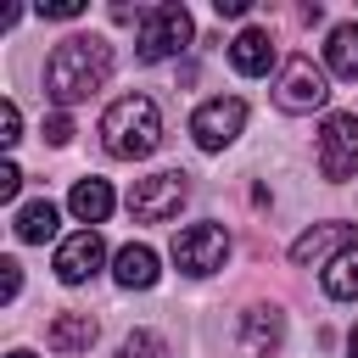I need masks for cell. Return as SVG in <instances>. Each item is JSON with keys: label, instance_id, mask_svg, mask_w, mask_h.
Here are the masks:
<instances>
[{"label": "cell", "instance_id": "obj_1", "mask_svg": "<svg viewBox=\"0 0 358 358\" xmlns=\"http://www.w3.org/2000/svg\"><path fill=\"white\" fill-rule=\"evenodd\" d=\"M106 78H112V45H106L101 34H67V39L45 56V95H50L56 106L90 101Z\"/></svg>", "mask_w": 358, "mask_h": 358}, {"label": "cell", "instance_id": "obj_2", "mask_svg": "<svg viewBox=\"0 0 358 358\" xmlns=\"http://www.w3.org/2000/svg\"><path fill=\"white\" fill-rule=\"evenodd\" d=\"M157 140H162V112H157L151 95H123V101L106 106V117H101V145H106V157L140 162V157L157 151Z\"/></svg>", "mask_w": 358, "mask_h": 358}, {"label": "cell", "instance_id": "obj_3", "mask_svg": "<svg viewBox=\"0 0 358 358\" xmlns=\"http://www.w3.org/2000/svg\"><path fill=\"white\" fill-rule=\"evenodd\" d=\"M190 11L179 6V0H162V6H151L145 17H140V62H168V56H179L185 45H190Z\"/></svg>", "mask_w": 358, "mask_h": 358}, {"label": "cell", "instance_id": "obj_4", "mask_svg": "<svg viewBox=\"0 0 358 358\" xmlns=\"http://www.w3.org/2000/svg\"><path fill=\"white\" fill-rule=\"evenodd\" d=\"M224 257H229V229H224V224H190V229L173 235V268L190 274V280L218 274Z\"/></svg>", "mask_w": 358, "mask_h": 358}, {"label": "cell", "instance_id": "obj_5", "mask_svg": "<svg viewBox=\"0 0 358 358\" xmlns=\"http://www.w3.org/2000/svg\"><path fill=\"white\" fill-rule=\"evenodd\" d=\"M185 196H190L185 173H179V168H162V173L134 179V190H129V213H134L140 224H168V218L185 207Z\"/></svg>", "mask_w": 358, "mask_h": 358}, {"label": "cell", "instance_id": "obj_6", "mask_svg": "<svg viewBox=\"0 0 358 358\" xmlns=\"http://www.w3.org/2000/svg\"><path fill=\"white\" fill-rule=\"evenodd\" d=\"M330 101V78L324 67H313V56H291L280 67V84H274V106L280 112H313Z\"/></svg>", "mask_w": 358, "mask_h": 358}, {"label": "cell", "instance_id": "obj_7", "mask_svg": "<svg viewBox=\"0 0 358 358\" xmlns=\"http://www.w3.org/2000/svg\"><path fill=\"white\" fill-rule=\"evenodd\" d=\"M319 173L324 179H352L358 173V117L352 112H330L319 129Z\"/></svg>", "mask_w": 358, "mask_h": 358}, {"label": "cell", "instance_id": "obj_8", "mask_svg": "<svg viewBox=\"0 0 358 358\" xmlns=\"http://www.w3.org/2000/svg\"><path fill=\"white\" fill-rule=\"evenodd\" d=\"M241 129H246V101H235V95L201 101V106H196V117H190V134H196V145H201V151H224V145H235V140H241Z\"/></svg>", "mask_w": 358, "mask_h": 358}, {"label": "cell", "instance_id": "obj_9", "mask_svg": "<svg viewBox=\"0 0 358 358\" xmlns=\"http://www.w3.org/2000/svg\"><path fill=\"white\" fill-rule=\"evenodd\" d=\"M101 263H106V241H101L95 229H78V235H67V241L56 246V280H62V285L95 280Z\"/></svg>", "mask_w": 358, "mask_h": 358}, {"label": "cell", "instance_id": "obj_10", "mask_svg": "<svg viewBox=\"0 0 358 358\" xmlns=\"http://www.w3.org/2000/svg\"><path fill=\"white\" fill-rule=\"evenodd\" d=\"M358 235H352V224H313L308 235H296L291 241V263L296 268H308V263H324V257H336V252H347Z\"/></svg>", "mask_w": 358, "mask_h": 358}, {"label": "cell", "instance_id": "obj_11", "mask_svg": "<svg viewBox=\"0 0 358 358\" xmlns=\"http://www.w3.org/2000/svg\"><path fill=\"white\" fill-rule=\"evenodd\" d=\"M229 67L246 73V78H263V73L274 67V34H268V28H241V34L229 39Z\"/></svg>", "mask_w": 358, "mask_h": 358}, {"label": "cell", "instance_id": "obj_12", "mask_svg": "<svg viewBox=\"0 0 358 358\" xmlns=\"http://www.w3.org/2000/svg\"><path fill=\"white\" fill-rule=\"evenodd\" d=\"M157 274H162V268H157V252H151V246H140V241H129V246L112 257V280H117L123 291H151V285H157Z\"/></svg>", "mask_w": 358, "mask_h": 358}, {"label": "cell", "instance_id": "obj_13", "mask_svg": "<svg viewBox=\"0 0 358 358\" xmlns=\"http://www.w3.org/2000/svg\"><path fill=\"white\" fill-rule=\"evenodd\" d=\"M241 341H246V352H257V358L280 352V341H285V313H280V308H246Z\"/></svg>", "mask_w": 358, "mask_h": 358}, {"label": "cell", "instance_id": "obj_14", "mask_svg": "<svg viewBox=\"0 0 358 358\" xmlns=\"http://www.w3.org/2000/svg\"><path fill=\"white\" fill-rule=\"evenodd\" d=\"M112 201H117V196H112V185H106V179H78V185H73V196H67L73 218H78V224H90V229L112 213Z\"/></svg>", "mask_w": 358, "mask_h": 358}, {"label": "cell", "instance_id": "obj_15", "mask_svg": "<svg viewBox=\"0 0 358 358\" xmlns=\"http://www.w3.org/2000/svg\"><path fill=\"white\" fill-rule=\"evenodd\" d=\"M56 224H62V213H56V201H28V207H17V218H11V229H17V241H28V246H45L50 235H56Z\"/></svg>", "mask_w": 358, "mask_h": 358}, {"label": "cell", "instance_id": "obj_16", "mask_svg": "<svg viewBox=\"0 0 358 358\" xmlns=\"http://www.w3.org/2000/svg\"><path fill=\"white\" fill-rule=\"evenodd\" d=\"M319 280H324V296H330V302H358V241H352L347 252H336Z\"/></svg>", "mask_w": 358, "mask_h": 358}, {"label": "cell", "instance_id": "obj_17", "mask_svg": "<svg viewBox=\"0 0 358 358\" xmlns=\"http://www.w3.org/2000/svg\"><path fill=\"white\" fill-rule=\"evenodd\" d=\"M45 341H50L56 352H90V341H95V319H90V313H56L50 330H45Z\"/></svg>", "mask_w": 358, "mask_h": 358}, {"label": "cell", "instance_id": "obj_18", "mask_svg": "<svg viewBox=\"0 0 358 358\" xmlns=\"http://www.w3.org/2000/svg\"><path fill=\"white\" fill-rule=\"evenodd\" d=\"M324 67L336 78H358V22H336L324 39Z\"/></svg>", "mask_w": 358, "mask_h": 358}, {"label": "cell", "instance_id": "obj_19", "mask_svg": "<svg viewBox=\"0 0 358 358\" xmlns=\"http://www.w3.org/2000/svg\"><path fill=\"white\" fill-rule=\"evenodd\" d=\"M117 358H168V347H162L157 330H134V336L117 347Z\"/></svg>", "mask_w": 358, "mask_h": 358}, {"label": "cell", "instance_id": "obj_20", "mask_svg": "<svg viewBox=\"0 0 358 358\" xmlns=\"http://www.w3.org/2000/svg\"><path fill=\"white\" fill-rule=\"evenodd\" d=\"M17 129H22V112H17V101H0V140H6V145H17V140H22Z\"/></svg>", "mask_w": 358, "mask_h": 358}, {"label": "cell", "instance_id": "obj_21", "mask_svg": "<svg viewBox=\"0 0 358 358\" xmlns=\"http://www.w3.org/2000/svg\"><path fill=\"white\" fill-rule=\"evenodd\" d=\"M17 291H22V268H17V257H6V263H0V296L11 302Z\"/></svg>", "mask_w": 358, "mask_h": 358}, {"label": "cell", "instance_id": "obj_22", "mask_svg": "<svg viewBox=\"0 0 358 358\" xmlns=\"http://www.w3.org/2000/svg\"><path fill=\"white\" fill-rule=\"evenodd\" d=\"M45 140H50V145H67V140H73V117H67V112H56V117L45 123Z\"/></svg>", "mask_w": 358, "mask_h": 358}, {"label": "cell", "instance_id": "obj_23", "mask_svg": "<svg viewBox=\"0 0 358 358\" xmlns=\"http://www.w3.org/2000/svg\"><path fill=\"white\" fill-rule=\"evenodd\" d=\"M39 11H45V17H62V22H67V17H78V11H84V0H50V6H39Z\"/></svg>", "mask_w": 358, "mask_h": 358}, {"label": "cell", "instance_id": "obj_24", "mask_svg": "<svg viewBox=\"0 0 358 358\" xmlns=\"http://www.w3.org/2000/svg\"><path fill=\"white\" fill-rule=\"evenodd\" d=\"M17 185H22V173L6 162V168H0V201H11V196H17Z\"/></svg>", "mask_w": 358, "mask_h": 358}, {"label": "cell", "instance_id": "obj_25", "mask_svg": "<svg viewBox=\"0 0 358 358\" xmlns=\"http://www.w3.org/2000/svg\"><path fill=\"white\" fill-rule=\"evenodd\" d=\"M218 17H246V0H218Z\"/></svg>", "mask_w": 358, "mask_h": 358}, {"label": "cell", "instance_id": "obj_26", "mask_svg": "<svg viewBox=\"0 0 358 358\" xmlns=\"http://www.w3.org/2000/svg\"><path fill=\"white\" fill-rule=\"evenodd\" d=\"M347 352H352V358H358V324H352V336H347Z\"/></svg>", "mask_w": 358, "mask_h": 358}, {"label": "cell", "instance_id": "obj_27", "mask_svg": "<svg viewBox=\"0 0 358 358\" xmlns=\"http://www.w3.org/2000/svg\"><path fill=\"white\" fill-rule=\"evenodd\" d=\"M11 358H34V352H11Z\"/></svg>", "mask_w": 358, "mask_h": 358}]
</instances>
